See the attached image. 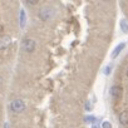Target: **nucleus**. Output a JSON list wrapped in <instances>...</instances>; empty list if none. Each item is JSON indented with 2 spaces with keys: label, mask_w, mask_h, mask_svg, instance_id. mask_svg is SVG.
Segmentation results:
<instances>
[{
  "label": "nucleus",
  "mask_w": 128,
  "mask_h": 128,
  "mask_svg": "<svg viewBox=\"0 0 128 128\" xmlns=\"http://www.w3.org/2000/svg\"><path fill=\"white\" fill-rule=\"evenodd\" d=\"M9 107H10V110L14 112V113H22L26 108L25 103L22 99H14V100H12V103H10Z\"/></svg>",
  "instance_id": "nucleus-1"
},
{
  "label": "nucleus",
  "mask_w": 128,
  "mask_h": 128,
  "mask_svg": "<svg viewBox=\"0 0 128 128\" xmlns=\"http://www.w3.org/2000/svg\"><path fill=\"white\" fill-rule=\"evenodd\" d=\"M54 9L52 6H43L40 10H39V18L42 20H49L54 16Z\"/></svg>",
  "instance_id": "nucleus-2"
},
{
  "label": "nucleus",
  "mask_w": 128,
  "mask_h": 128,
  "mask_svg": "<svg viewBox=\"0 0 128 128\" xmlns=\"http://www.w3.org/2000/svg\"><path fill=\"white\" fill-rule=\"evenodd\" d=\"M22 48H23L25 52L32 53V52L35 50V48H36V43H35L33 39H24V40L22 42Z\"/></svg>",
  "instance_id": "nucleus-3"
},
{
  "label": "nucleus",
  "mask_w": 128,
  "mask_h": 128,
  "mask_svg": "<svg viewBox=\"0 0 128 128\" xmlns=\"http://www.w3.org/2000/svg\"><path fill=\"white\" fill-rule=\"evenodd\" d=\"M12 43V39L10 36L8 35H3V36H0V50H3V49H6Z\"/></svg>",
  "instance_id": "nucleus-4"
},
{
  "label": "nucleus",
  "mask_w": 128,
  "mask_h": 128,
  "mask_svg": "<svg viewBox=\"0 0 128 128\" xmlns=\"http://www.w3.org/2000/svg\"><path fill=\"white\" fill-rule=\"evenodd\" d=\"M110 96L113 97V98H120V96H122V88L120 87H118V86H113L112 88H110Z\"/></svg>",
  "instance_id": "nucleus-5"
},
{
  "label": "nucleus",
  "mask_w": 128,
  "mask_h": 128,
  "mask_svg": "<svg viewBox=\"0 0 128 128\" xmlns=\"http://www.w3.org/2000/svg\"><path fill=\"white\" fill-rule=\"evenodd\" d=\"M119 122H120L122 126L128 128V110H124L119 114Z\"/></svg>",
  "instance_id": "nucleus-6"
},
{
  "label": "nucleus",
  "mask_w": 128,
  "mask_h": 128,
  "mask_svg": "<svg viewBox=\"0 0 128 128\" xmlns=\"http://www.w3.org/2000/svg\"><path fill=\"white\" fill-rule=\"evenodd\" d=\"M124 46H126V44H124V43H120V44H118V45L116 46V49L112 52V58H113V59H114V58H117V56L119 55V53L123 50V48H124Z\"/></svg>",
  "instance_id": "nucleus-7"
},
{
  "label": "nucleus",
  "mask_w": 128,
  "mask_h": 128,
  "mask_svg": "<svg viewBox=\"0 0 128 128\" xmlns=\"http://www.w3.org/2000/svg\"><path fill=\"white\" fill-rule=\"evenodd\" d=\"M120 28H122V32L128 34V22L126 19H122L120 20Z\"/></svg>",
  "instance_id": "nucleus-8"
},
{
  "label": "nucleus",
  "mask_w": 128,
  "mask_h": 128,
  "mask_svg": "<svg viewBox=\"0 0 128 128\" xmlns=\"http://www.w3.org/2000/svg\"><path fill=\"white\" fill-rule=\"evenodd\" d=\"M25 19H26V18H25V12L22 9V10H20V26H22V28L25 26Z\"/></svg>",
  "instance_id": "nucleus-9"
},
{
  "label": "nucleus",
  "mask_w": 128,
  "mask_h": 128,
  "mask_svg": "<svg viewBox=\"0 0 128 128\" xmlns=\"http://www.w3.org/2000/svg\"><path fill=\"white\" fill-rule=\"evenodd\" d=\"M84 120H86L87 123H92V122H94V120H96V118H94V117H92V116H87V117L84 118Z\"/></svg>",
  "instance_id": "nucleus-10"
},
{
  "label": "nucleus",
  "mask_w": 128,
  "mask_h": 128,
  "mask_svg": "<svg viewBox=\"0 0 128 128\" xmlns=\"http://www.w3.org/2000/svg\"><path fill=\"white\" fill-rule=\"evenodd\" d=\"M102 128H112V124L109 122H103L102 123Z\"/></svg>",
  "instance_id": "nucleus-11"
},
{
  "label": "nucleus",
  "mask_w": 128,
  "mask_h": 128,
  "mask_svg": "<svg viewBox=\"0 0 128 128\" xmlns=\"http://www.w3.org/2000/svg\"><path fill=\"white\" fill-rule=\"evenodd\" d=\"M25 4H26V5H36L38 2H36V0H35V2H32V0H26Z\"/></svg>",
  "instance_id": "nucleus-12"
},
{
  "label": "nucleus",
  "mask_w": 128,
  "mask_h": 128,
  "mask_svg": "<svg viewBox=\"0 0 128 128\" xmlns=\"http://www.w3.org/2000/svg\"><path fill=\"white\" fill-rule=\"evenodd\" d=\"M110 73V67H106V69H104V74H109Z\"/></svg>",
  "instance_id": "nucleus-13"
},
{
  "label": "nucleus",
  "mask_w": 128,
  "mask_h": 128,
  "mask_svg": "<svg viewBox=\"0 0 128 128\" xmlns=\"http://www.w3.org/2000/svg\"><path fill=\"white\" fill-rule=\"evenodd\" d=\"M86 109H88V110H90V109H92V108H90V103H89V102L86 104Z\"/></svg>",
  "instance_id": "nucleus-14"
},
{
  "label": "nucleus",
  "mask_w": 128,
  "mask_h": 128,
  "mask_svg": "<svg viewBox=\"0 0 128 128\" xmlns=\"http://www.w3.org/2000/svg\"><path fill=\"white\" fill-rule=\"evenodd\" d=\"M92 128H99V126H98V123H93V126H92Z\"/></svg>",
  "instance_id": "nucleus-15"
},
{
  "label": "nucleus",
  "mask_w": 128,
  "mask_h": 128,
  "mask_svg": "<svg viewBox=\"0 0 128 128\" xmlns=\"http://www.w3.org/2000/svg\"><path fill=\"white\" fill-rule=\"evenodd\" d=\"M2 87H3V78L0 77V89H2Z\"/></svg>",
  "instance_id": "nucleus-16"
},
{
  "label": "nucleus",
  "mask_w": 128,
  "mask_h": 128,
  "mask_svg": "<svg viewBox=\"0 0 128 128\" xmlns=\"http://www.w3.org/2000/svg\"><path fill=\"white\" fill-rule=\"evenodd\" d=\"M4 128H9V124H8V123H5V124H4Z\"/></svg>",
  "instance_id": "nucleus-17"
},
{
  "label": "nucleus",
  "mask_w": 128,
  "mask_h": 128,
  "mask_svg": "<svg viewBox=\"0 0 128 128\" xmlns=\"http://www.w3.org/2000/svg\"><path fill=\"white\" fill-rule=\"evenodd\" d=\"M127 77H128V69H127Z\"/></svg>",
  "instance_id": "nucleus-18"
}]
</instances>
